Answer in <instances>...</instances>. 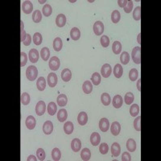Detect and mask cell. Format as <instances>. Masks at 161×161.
Wrapping results in <instances>:
<instances>
[{
	"label": "cell",
	"instance_id": "cell-1",
	"mask_svg": "<svg viewBox=\"0 0 161 161\" xmlns=\"http://www.w3.org/2000/svg\"><path fill=\"white\" fill-rule=\"evenodd\" d=\"M37 76H38L37 68L34 66V65H30L26 70L27 78L29 81H31V82H33V81H35L36 79Z\"/></svg>",
	"mask_w": 161,
	"mask_h": 161
},
{
	"label": "cell",
	"instance_id": "cell-2",
	"mask_svg": "<svg viewBox=\"0 0 161 161\" xmlns=\"http://www.w3.org/2000/svg\"><path fill=\"white\" fill-rule=\"evenodd\" d=\"M132 60L135 64H140L141 63V48L135 47L132 50Z\"/></svg>",
	"mask_w": 161,
	"mask_h": 161
},
{
	"label": "cell",
	"instance_id": "cell-3",
	"mask_svg": "<svg viewBox=\"0 0 161 161\" xmlns=\"http://www.w3.org/2000/svg\"><path fill=\"white\" fill-rule=\"evenodd\" d=\"M48 65L49 68L53 71L58 70L59 68L61 66V61H60V59L57 56H53L51 57L48 62Z\"/></svg>",
	"mask_w": 161,
	"mask_h": 161
},
{
	"label": "cell",
	"instance_id": "cell-4",
	"mask_svg": "<svg viewBox=\"0 0 161 161\" xmlns=\"http://www.w3.org/2000/svg\"><path fill=\"white\" fill-rule=\"evenodd\" d=\"M46 110V105L44 101H39L35 105V113L38 116H42Z\"/></svg>",
	"mask_w": 161,
	"mask_h": 161
},
{
	"label": "cell",
	"instance_id": "cell-5",
	"mask_svg": "<svg viewBox=\"0 0 161 161\" xmlns=\"http://www.w3.org/2000/svg\"><path fill=\"white\" fill-rule=\"evenodd\" d=\"M104 32V24L101 21H97L94 24V32L96 35H102Z\"/></svg>",
	"mask_w": 161,
	"mask_h": 161
},
{
	"label": "cell",
	"instance_id": "cell-6",
	"mask_svg": "<svg viewBox=\"0 0 161 161\" xmlns=\"http://www.w3.org/2000/svg\"><path fill=\"white\" fill-rule=\"evenodd\" d=\"M112 73V68L111 66L109 64H103V67L101 69V74L103 77L105 78H107L109 77L111 75Z\"/></svg>",
	"mask_w": 161,
	"mask_h": 161
},
{
	"label": "cell",
	"instance_id": "cell-7",
	"mask_svg": "<svg viewBox=\"0 0 161 161\" xmlns=\"http://www.w3.org/2000/svg\"><path fill=\"white\" fill-rule=\"evenodd\" d=\"M48 86L51 88L55 87L57 84V76H56V73H50L48 75Z\"/></svg>",
	"mask_w": 161,
	"mask_h": 161
},
{
	"label": "cell",
	"instance_id": "cell-8",
	"mask_svg": "<svg viewBox=\"0 0 161 161\" xmlns=\"http://www.w3.org/2000/svg\"><path fill=\"white\" fill-rule=\"evenodd\" d=\"M39 56H40L39 52L36 49H35V48H32L29 51L28 57H29V61L32 63H36V62L38 61Z\"/></svg>",
	"mask_w": 161,
	"mask_h": 161
},
{
	"label": "cell",
	"instance_id": "cell-9",
	"mask_svg": "<svg viewBox=\"0 0 161 161\" xmlns=\"http://www.w3.org/2000/svg\"><path fill=\"white\" fill-rule=\"evenodd\" d=\"M22 10L25 14H30L33 11V5L30 1H24L22 4Z\"/></svg>",
	"mask_w": 161,
	"mask_h": 161
},
{
	"label": "cell",
	"instance_id": "cell-10",
	"mask_svg": "<svg viewBox=\"0 0 161 161\" xmlns=\"http://www.w3.org/2000/svg\"><path fill=\"white\" fill-rule=\"evenodd\" d=\"M99 128L103 132H106L110 128V123L106 118H103L99 122Z\"/></svg>",
	"mask_w": 161,
	"mask_h": 161
},
{
	"label": "cell",
	"instance_id": "cell-11",
	"mask_svg": "<svg viewBox=\"0 0 161 161\" xmlns=\"http://www.w3.org/2000/svg\"><path fill=\"white\" fill-rule=\"evenodd\" d=\"M121 131V125L119 124L118 122L115 121L114 123H112L111 126H110V131H111L112 135H114V136H118L119 135Z\"/></svg>",
	"mask_w": 161,
	"mask_h": 161
},
{
	"label": "cell",
	"instance_id": "cell-12",
	"mask_svg": "<svg viewBox=\"0 0 161 161\" xmlns=\"http://www.w3.org/2000/svg\"><path fill=\"white\" fill-rule=\"evenodd\" d=\"M25 124H26L27 129H29V130H33V129L35 128V125H36V120H35V118L33 117L32 115H29V116L26 118Z\"/></svg>",
	"mask_w": 161,
	"mask_h": 161
},
{
	"label": "cell",
	"instance_id": "cell-13",
	"mask_svg": "<svg viewBox=\"0 0 161 161\" xmlns=\"http://www.w3.org/2000/svg\"><path fill=\"white\" fill-rule=\"evenodd\" d=\"M53 131V124L51 121H46L43 125V131L45 135L52 134Z\"/></svg>",
	"mask_w": 161,
	"mask_h": 161
},
{
	"label": "cell",
	"instance_id": "cell-14",
	"mask_svg": "<svg viewBox=\"0 0 161 161\" xmlns=\"http://www.w3.org/2000/svg\"><path fill=\"white\" fill-rule=\"evenodd\" d=\"M82 147V142L79 139H73L71 142V148L74 152H77L81 150Z\"/></svg>",
	"mask_w": 161,
	"mask_h": 161
},
{
	"label": "cell",
	"instance_id": "cell-15",
	"mask_svg": "<svg viewBox=\"0 0 161 161\" xmlns=\"http://www.w3.org/2000/svg\"><path fill=\"white\" fill-rule=\"evenodd\" d=\"M77 122L81 126H85L88 122V115H87V114L84 111L79 113L78 117H77Z\"/></svg>",
	"mask_w": 161,
	"mask_h": 161
},
{
	"label": "cell",
	"instance_id": "cell-16",
	"mask_svg": "<svg viewBox=\"0 0 161 161\" xmlns=\"http://www.w3.org/2000/svg\"><path fill=\"white\" fill-rule=\"evenodd\" d=\"M112 103H113V106H114V108H121L123 103V100L122 96L121 95H115L113 97V102H112Z\"/></svg>",
	"mask_w": 161,
	"mask_h": 161
},
{
	"label": "cell",
	"instance_id": "cell-17",
	"mask_svg": "<svg viewBox=\"0 0 161 161\" xmlns=\"http://www.w3.org/2000/svg\"><path fill=\"white\" fill-rule=\"evenodd\" d=\"M61 79L62 81H64V82H69L71 80V77H72V73L69 69H63V71L61 72Z\"/></svg>",
	"mask_w": 161,
	"mask_h": 161
},
{
	"label": "cell",
	"instance_id": "cell-18",
	"mask_svg": "<svg viewBox=\"0 0 161 161\" xmlns=\"http://www.w3.org/2000/svg\"><path fill=\"white\" fill-rule=\"evenodd\" d=\"M56 24L59 27H62L66 24V17L64 14H59L56 18Z\"/></svg>",
	"mask_w": 161,
	"mask_h": 161
},
{
	"label": "cell",
	"instance_id": "cell-19",
	"mask_svg": "<svg viewBox=\"0 0 161 161\" xmlns=\"http://www.w3.org/2000/svg\"><path fill=\"white\" fill-rule=\"evenodd\" d=\"M101 141V136L97 132H94L90 136V142L93 146H97L99 145Z\"/></svg>",
	"mask_w": 161,
	"mask_h": 161
},
{
	"label": "cell",
	"instance_id": "cell-20",
	"mask_svg": "<svg viewBox=\"0 0 161 161\" xmlns=\"http://www.w3.org/2000/svg\"><path fill=\"white\" fill-rule=\"evenodd\" d=\"M121 153V147L118 143H114L111 146V154L112 156L118 157Z\"/></svg>",
	"mask_w": 161,
	"mask_h": 161
},
{
	"label": "cell",
	"instance_id": "cell-21",
	"mask_svg": "<svg viewBox=\"0 0 161 161\" xmlns=\"http://www.w3.org/2000/svg\"><path fill=\"white\" fill-rule=\"evenodd\" d=\"M113 73H114V77L116 78H120L121 77L123 76V69L122 67V65L119 64H115V66L114 67V69H113Z\"/></svg>",
	"mask_w": 161,
	"mask_h": 161
},
{
	"label": "cell",
	"instance_id": "cell-22",
	"mask_svg": "<svg viewBox=\"0 0 161 161\" xmlns=\"http://www.w3.org/2000/svg\"><path fill=\"white\" fill-rule=\"evenodd\" d=\"M82 90L85 94H90L93 90V85L90 81H85L82 85Z\"/></svg>",
	"mask_w": 161,
	"mask_h": 161
},
{
	"label": "cell",
	"instance_id": "cell-23",
	"mask_svg": "<svg viewBox=\"0 0 161 161\" xmlns=\"http://www.w3.org/2000/svg\"><path fill=\"white\" fill-rule=\"evenodd\" d=\"M68 118V113L67 110L65 109H61L57 113V119H58L61 123H63Z\"/></svg>",
	"mask_w": 161,
	"mask_h": 161
},
{
	"label": "cell",
	"instance_id": "cell-24",
	"mask_svg": "<svg viewBox=\"0 0 161 161\" xmlns=\"http://www.w3.org/2000/svg\"><path fill=\"white\" fill-rule=\"evenodd\" d=\"M56 102H57L59 106H65L68 103L67 96L63 94H60L56 98Z\"/></svg>",
	"mask_w": 161,
	"mask_h": 161
},
{
	"label": "cell",
	"instance_id": "cell-25",
	"mask_svg": "<svg viewBox=\"0 0 161 161\" xmlns=\"http://www.w3.org/2000/svg\"><path fill=\"white\" fill-rule=\"evenodd\" d=\"M36 87L40 91H44L46 88V81L44 79V77H39L36 82Z\"/></svg>",
	"mask_w": 161,
	"mask_h": 161
},
{
	"label": "cell",
	"instance_id": "cell-26",
	"mask_svg": "<svg viewBox=\"0 0 161 161\" xmlns=\"http://www.w3.org/2000/svg\"><path fill=\"white\" fill-rule=\"evenodd\" d=\"M70 37L73 40H78L81 37V32L77 27H73L70 31Z\"/></svg>",
	"mask_w": 161,
	"mask_h": 161
},
{
	"label": "cell",
	"instance_id": "cell-27",
	"mask_svg": "<svg viewBox=\"0 0 161 161\" xmlns=\"http://www.w3.org/2000/svg\"><path fill=\"white\" fill-rule=\"evenodd\" d=\"M63 46V42H62L61 39L60 37H56L54 40H53V49L56 52H60Z\"/></svg>",
	"mask_w": 161,
	"mask_h": 161
},
{
	"label": "cell",
	"instance_id": "cell-28",
	"mask_svg": "<svg viewBox=\"0 0 161 161\" xmlns=\"http://www.w3.org/2000/svg\"><path fill=\"white\" fill-rule=\"evenodd\" d=\"M126 149L131 152H133L136 150V143L133 139H129L126 141Z\"/></svg>",
	"mask_w": 161,
	"mask_h": 161
},
{
	"label": "cell",
	"instance_id": "cell-29",
	"mask_svg": "<svg viewBox=\"0 0 161 161\" xmlns=\"http://www.w3.org/2000/svg\"><path fill=\"white\" fill-rule=\"evenodd\" d=\"M56 110H57V106H56V103H53V102H51V103H48V113L51 116H53L55 115V114L56 113Z\"/></svg>",
	"mask_w": 161,
	"mask_h": 161
},
{
	"label": "cell",
	"instance_id": "cell-30",
	"mask_svg": "<svg viewBox=\"0 0 161 161\" xmlns=\"http://www.w3.org/2000/svg\"><path fill=\"white\" fill-rule=\"evenodd\" d=\"M101 102L104 105H109L111 103V98L110 94L106 93H103L101 95Z\"/></svg>",
	"mask_w": 161,
	"mask_h": 161
},
{
	"label": "cell",
	"instance_id": "cell-31",
	"mask_svg": "<svg viewBox=\"0 0 161 161\" xmlns=\"http://www.w3.org/2000/svg\"><path fill=\"white\" fill-rule=\"evenodd\" d=\"M91 157V152L90 149L88 148H84L82 149V152H81V158H82V160L87 161L90 160V159Z\"/></svg>",
	"mask_w": 161,
	"mask_h": 161
},
{
	"label": "cell",
	"instance_id": "cell-32",
	"mask_svg": "<svg viewBox=\"0 0 161 161\" xmlns=\"http://www.w3.org/2000/svg\"><path fill=\"white\" fill-rule=\"evenodd\" d=\"M40 56H41V58L43 59L44 61H48V58H49V56H50L49 48L47 47L43 48L40 51Z\"/></svg>",
	"mask_w": 161,
	"mask_h": 161
},
{
	"label": "cell",
	"instance_id": "cell-33",
	"mask_svg": "<svg viewBox=\"0 0 161 161\" xmlns=\"http://www.w3.org/2000/svg\"><path fill=\"white\" fill-rule=\"evenodd\" d=\"M112 50L113 53L116 55H118L122 51V44L119 41H114L112 45Z\"/></svg>",
	"mask_w": 161,
	"mask_h": 161
},
{
	"label": "cell",
	"instance_id": "cell-34",
	"mask_svg": "<svg viewBox=\"0 0 161 161\" xmlns=\"http://www.w3.org/2000/svg\"><path fill=\"white\" fill-rule=\"evenodd\" d=\"M73 129L74 126L72 122H67L64 123V131L67 134V135H71L73 132Z\"/></svg>",
	"mask_w": 161,
	"mask_h": 161
},
{
	"label": "cell",
	"instance_id": "cell-35",
	"mask_svg": "<svg viewBox=\"0 0 161 161\" xmlns=\"http://www.w3.org/2000/svg\"><path fill=\"white\" fill-rule=\"evenodd\" d=\"M42 19V14L39 10H35V12H33L32 14V20L35 24H38L40 23Z\"/></svg>",
	"mask_w": 161,
	"mask_h": 161
},
{
	"label": "cell",
	"instance_id": "cell-36",
	"mask_svg": "<svg viewBox=\"0 0 161 161\" xmlns=\"http://www.w3.org/2000/svg\"><path fill=\"white\" fill-rule=\"evenodd\" d=\"M52 158L54 161H58L61 158V152L59 150V148L56 147L52 152Z\"/></svg>",
	"mask_w": 161,
	"mask_h": 161
},
{
	"label": "cell",
	"instance_id": "cell-37",
	"mask_svg": "<svg viewBox=\"0 0 161 161\" xmlns=\"http://www.w3.org/2000/svg\"><path fill=\"white\" fill-rule=\"evenodd\" d=\"M121 19V15L118 11L115 10L111 13V20L114 24H118Z\"/></svg>",
	"mask_w": 161,
	"mask_h": 161
},
{
	"label": "cell",
	"instance_id": "cell-38",
	"mask_svg": "<svg viewBox=\"0 0 161 161\" xmlns=\"http://www.w3.org/2000/svg\"><path fill=\"white\" fill-rule=\"evenodd\" d=\"M134 100H135V96L131 92L126 93L125 97H124V101H125L126 105H131L132 103L134 102Z\"/></svg>",
	"mask_w": 161,
	"mask_h": 161
},
{
	"label": "cell",
	"instance_id": "cell-39",
	"mask_svg": "<svg viewBox=\"0 0 161 161\" xmlns=\"http://www.w3.org/2000/svg\"><path fill=\"white\" fill-rule=\"evenodd\" d=\"M139 110H140L139 106L137 104H133L131 106V108H130V114H131L132 117H135V116H137L138 114H139Z\"/></svg>",
	"mask_w": 161,
	"mask_h": 161
},
{
	"label": "cell",
	"instance_id": "cell-40",
	"mask_svg": "<svg viewBox=\"0 0 161 161\" xmlns=\"http://www.w3.org/2000/svg\"><path fill=\"white\" fill-rule=\"evenodd\" d=\"M42 12H43V15L46 17H48L50 15H52L53 13V8L52 6H50L49 4H45L43 7V10H42Z\"/></svg>",
	"mask_w": 161,
	"mask_h": 161
},
{
	"label": "cell",
	"instance_id": "cell-41",
	"mask_svg": "<svg viewBox=\"0 0 161 161\" xmlns=\"http://www.w3.org/2000/svg\"><path fill=\"white\" fill-rule=\"evenodd\" d=\"M91 81L94 85H98L101 83V76L98 73H94L91 77Z\"/></svg>",
	"mask_w": 161,
	"mask_h": 161
},
{
	"label": "cell",
	"instance_id": "cell-42",
	"mask_svg": "<svg viewBox=\"0 0 161 161\" xmlns=\"http://www.w3.org/2000/svg\"><path fill=\"white\" fill-rule=\"evenodd\" d=\"M33 42L35 45H40L42 43V40H43V37H42V35H41L40 32H35L34 35H33Z\"/></svg>",
	"mask_w": 161,
	"mask_h": 161
},
{
	"label": "cell",
	"instance_id": "cell-43",
	"mask_svg": "<svg viewBox=\"0 0 161 161\" xmlns=\"http://www.w3.org/2000/svg\"><path fill=\"white\" fill-rule=\"evenodd\" d=\"M121 63L123 64H127L130 61V55L127 52H123L120 56Z\"/></svg>",
	"mask_w": 161,
	"mask_h": 161
},
{
	"label": "cell",
	"instance_id": "cell-44",
	"mask_svg": "<svg viewBox=\"0 0 161 161\" xmlns=\"http://www.w3.org/2000/svg\"><path fill=\"white\" fill-rule=\"evenodd\" d=\"M21 103L24 105H27L30 103V95L27 93L21 94Z\"/></svg>",
	"mask_w": 161,
	"mask_h": 161
},
{
	"label": "cell",
	"instance_id": "cell-45",
	"mask_svg": "<svg viewBox=\"0 0 161 161\" xmlns=\"http://www.w3.org/2000/svg\"><path fill=\"white\" fill-rule=\"evenodd\" d=\"M138 75H139V73H138L137 69H132L129 73V78L131 82H135V81L137 80Z\"/></svg>",
	"mask_w": 161,
	"mask_h": 161
},
{
	"label": "cell",
	"instance_id": "cell-46",
	"mask_svg": "<svg viewBox=\"0 0 161 161\" xmlns=\"http://www.w3.org/2000/svg\"><path fill=\"white\" fill-rule=\"evenodd\" d=\"M133 18L136 21L140 20L141 19V6H139L133 12Z\"/></svg>",
	"mask_w": 161,
	"mask_h": 161
},
{
	"label": "cell",
	"instance_id": "cell-47",
	"mask_svg": "<svg viewBox=\"0 0 161 161\" xmlns=\"http://www.w3.org/2000/svg\"><path fill=\"white\" fill-rule=\"evenodd\" d=\"M101 44L103 48H107L110 44V39L107 35H102L101 37Z\"/></svg>",
	"mask_w": 161,
	"mask_h": 161
},
{
	"label": "cell",
	"instance_id": "cell-48",
	"mask_svg": "<svg viewBox=\"0 0 161 161\" xmlns=\"http://www.w3.org/2000/svg\"><path fill=\"white\" fill-rule=\"evenodd\" d=\"M36 157L38 158L39 160L43 161L45 159V152L42 148H39L36 152Z\"/></svg>",
	"mask_w": 161,
	"mask_h": 161
},
{
	"label": "cell",
	"instance_id": "cell-49",
	"mask_svg": "<svg viewBox=\"0 0 161 161\" xmlns=\"http://www.w3.org/2000/svg\"><path fill=\"white\" fill-rule=\"evenodd\" d=\"M108 151H109V147H108V145H107V144L103 143V144H100L99 152L101 154H103V155H105V154H107Z\"/></svg>",
	"mask_w": 161,
	"mask_h": 161
},
{
	"label": "cell",
	"instance_id": "cell-50",
	"mask_svg": "<svg viewBox=\"0 0 161 161\" xmlns=\"http://www.w3.org/2000/svg\"><path fill=\"white\" fill-rule=\"evenodd\" d=\"M134 127L137 131H141V116H139L134 121Z\"/></svg>",
	"mask_w": 161,
	"mask_h": 161
},
{
	"label": "cell",
	"instance_id": "cell-51",
	"mask_svg": "<svg viewBox=\"0 0 161 161\" xmlns=\"http://www.w3.org/2000/svg\"><path fill=\"white\" fill-rule=\"evenodd\" d=\"M20 56H21L20 67L23 68L24 66H25V65H26L27 62V56L26 53H23V52H21Z\"/></svg>",
	"mask_w": 161,
	"mask_h": 161
},
{
	"label": "cell",
	"instance_id": "cell-52",
	"mask_svg": "<svg viewBox=\"0 0 161 161\" xmlns=\"http://www.w3.org/2000/svg\"><path fill=\"white\" fill-rule=\"evenodd\" d=\"M20 24H21V39L20 40L22 43H24V41L26 40L27 38V33L25 32V31H24V22H23V20L20 21Z\"/></svg>",
	"mask_w": 161,
	"mask_h": 161
},
{
	"label": "cell",
	"instance_id": "cell-53",
	"mask_svg": "<svg viewBox=\"0 0 161 161\" xmlns=\"http://www.w3.org/2000/svg\"><path fill=\"white\" fill-rule=\"evenodd\" d=\"M132 9H133V2H132V0H129L126 6L123 8V10L126 13H130L132 12Z\"/></svg>",
	"mask_w": 161,
	"mask_h": 161
},
{
	"label": "cell",
	"instance_id": "cell-54",
	"mask_svg": "<svg viewBox=\"0 0 161 161\" xmlns=\"http://www.w3.org/2000/svg\"><path fill=\"white\" fill-rule=\"evenodd\" d=\"M122 160L123 161H131V156L130 155V153L129 152H125L123 153V155H122Z\"/></svg>",
	"mask_w": 161,
	"mask_h": 161
},
{
	"label": "cell",
	"instance_id": "cell-55",
	"mask_svg": "<svg viewBox=\"0 0 161 161\" xmlns=\"http://www.w3.org/2000/svg\"><path fill=\"white\" fill-rule=\"evenodd\" d=\"M31 42H32V36H31L30 34H27V38L26 40L24 41L23 44H24L25 46H29L30 44H31Z\"/></svg>",
	"mask_w": 161,
	"mask_h": 161
},
{
	"label": "cell",
	"instance_id": "cell-56",
	"mask_svg": "<svg viewBox=\"0 0 161 161\" xmlns=\"http://www.w3.org/2000/svg\"><path fill=\"white\" fill-rule=\"evenodd\" d=\"M127 3H128L127 0H118V6H120V7H122V8H124V7L126 6Z\"/></svg>",
	"mask_w": 161,
	"mask_h": 161
},
{
	"label": "cell",
	"instance_id": "cell-57",
	"mask_svg": "<svg viewBox=\"0 0 161 161\" xmlns=\"http://www.w3.org/2000/svg\"><path fill=\"white\" fill-rule=\"evenodd\" d=\"M27 161H31V160H33V161H36L37 160V159L35 158V155H29L28 157H27Z\"/></svg>",
	"mask_w": 161,
	"mask_h": 161
},
{
	"label": "cell",
	"instance_id": "cell-58",
	"mask_svg": "<svg viewBox=\"0 0 161 161\" xmlns=\"http://www.w3.org/2000/svg\"><path fill=\"white\" fill-rule=\"evenodd\" d=\"M140 82H141V79L139 78V81H138V82H137V88H138V90H139V91H141Z\"/></svg>",
	"mask_w": 161,
	"mask_h": 161
},
{
	"label": "cell",
	"instance_id": "cell-59",
	"mask_svg": "<svg viewBox=\"0 0 161 161\" xmlns=\"http://www.w3.org/2000/svg\"><path fill=\"white\" fill-rule=\"evenodd\" d=\"M140 35H141V33H139V34L138 35V43H139V44H141V42H140Z\"/></svg>",
	"mask_w": 161,
	"mask_h": 161
},
{
	"label": "cell",
	"instance_id": "cell-60",
	"mask_svg": "<svg viewBox=\"0 0 161 161\" xmlns=\"http://www.w3.org/2000/svg\"><path fill=\"white\" fill-rule=\"evenodd\" d=\"M39 3H41V4H42V3H45V1H39Z\"/></svg>",
	"mask_w": 161,
	"mask_h": 161
}]
</instances>
